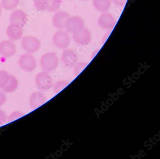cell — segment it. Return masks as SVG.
<instances>
[{
    "label": "cell",
    "mask_w": 160,
    "mask_h": 159,
    "mask_svg": "<svg viewBox=\"0 0 160 159\" xmlns=\"http://www.w3.org/2000/svg\"><path fill=\"white\" fill-rule=\"evenodd\" d=\"M23 49L28 53H33L39 51L41 47V42L33 36H25L21 40Z\"/></svg>",
    "instance_id": "obj_5"
},
{
    "label": "cell",
    "mask_w": 160,
    "mask_h": 159,
    "mask_svg": "<svg viewBox=\"0 0 160 159\" xmlns=\"http://www.w3.org/2000/svg\"><path fill=\"white\" fill-rule=\"evenodd\" d=\"M20 0H2L1 5L5 10H12L17 7Z\"/></svg>",
    "instance_id": "obj_18"
},
{
    "label": "cell",
    "mask_w": 160,
    "mask_h": 159,
    "mask_svg": "<svg viewBox=\"0 0 160 159\" xmlns=\"http://www.w3.org/2000/svg\"><path fill=\"white\" fill-rule=\"evenodd\" d=\"M6 32L9 38L11 41H17L22 38L24 29L18 25L11 24L8 27Z\"/></svg>",
    "instance_id": "obj_14"
},
{
    "label": "cell",
    "mask_w": 160,
    "mask_h": 159,
    "mask_svg": "<svg viewBox=\"0 0 160 159\" xmlns=\"http://www.w3.org/2000/svg\"><path fill=\"white\" fill-rule=\"evenodd\" d=\"M18 64L21 69L25 72H33L36 68V60L34 57L29 53L21 55L19 59Z\"/></svg>",
    "instance_id": "obj_4"
},
{
    "label": "cell",
    "mask_w": 160,
    "mask_h": 159,
    "mask_svg": "<svg viewBox=\"0 0 160 159\" xmlns=\"http://www.w3.org/2000/svg\"><path fill=\"white\" fill-rule=\"evenodd\" d=\"M53 42L57 48L65 49L68 48L70 43V37L67 31L59 30L53 35Z\"/></svg>",
    "instance_id": "obj_6"
},
{
    "label": "cell",
    "mask_w": 160,
    "mask_h": 159,
    "mask_svg": "<svg viewBox=\"0 0 160 159\" xmlns=\"http://www.w3.org/2000/svg\"><path fill=\"white\" fill-rule=\"evenodd\" d=\"M112 31V30H107L106 31V32L104 34V35L102 37V41H101V44H102V45L105 43V42L107 41L108 37L110 35Z\"/></svg>",
    "instance_id": "obj_27"
},
{
    "label": "cell",
    "mask_w": 160,
    "mask_h": 159,
    "mask_svg": "<svg viewBox=\"0 0 160 159\" xmlns=\"http://www.w3.org/2000/svg\"><path fill=\"white\" fill-rule=\"evenodd\" d=\"M114 5L118 7H124L128 0H111Z\"/></svg>",
    "instance_id": "obj_24"
},
{
    "label": "cell",
    "mask_w": 160,
    "mask_h": 159,
    "mask_svg": "<svg viewBox=\"0 0 160 159\" xmlns=\"http://www.w3.org/2000/svg\"><path fill=\"white\" fill-rule=\"evenodd\" d=\"M88 63L86 62H78L74 67V74L76 77L79 76L82 71L87 67Z\"/></svg>",
    "instance_id": "obj_21"
},
{
    "label": "cell",
    "mask_w": 160,
    "mask_h": 159,
    "mask_svg": "<svg viewBox=\"0 0 160 159\" xmlns=\"http://www.w3.org/2000/svg\"><path fill=\"white\" fill-rule=\"evenodd\" d=\"M69 17V15L66 12H57L52 18V23L54 27L59 29L65 28L66 22Z\"/></svg>",
    "instance_id": "obj_12"
},
{
    "label": "cell",
    "mask_w": 160,
    "mask_h": 159,
    "mask_svg": "<svg viewBox=\"0 0 160 159\" xmlns=\"http://www.w3.org/2000/svg\"><path fill=\"white\" fill-rule=\"evenodd\" d=\"M85 27L84 20L78 16L70 17L66 22L65 28L68 33H76Z\"/></svg>",
    "instance_id": "obj_3"
},
{
    "label": "cell",
    "mask_w": 160,
    "mask_h": 159,
    "mask_svg": "<svg viewBox=\"0 0 160 159\" xmlns=\"http://www.w3.org/2000/svg\"><path fill=\"white\" fill-rule=\"evenodd\" d=\"M7 118L8 117L6 116L5 112L0 109V126L5 124V122L7 121Z\"/></svg>",
    "instance_id": "obj_25"
},
{
    "label": "cell",
    "mask_w": 160,
    "mask_h": 159,
    "mask_svg": "<svg viewBox=\"0 0 160 159\" xmlns=\"http://www.w3.org/2000/svg\"><path fill=\"white\" fill-rule=\"evenodd\" d=\"M18 79L15 76L10 75L8 81L2 90L4 92L11 93L15 92L18 87Z\"/></svg>",
    "instance_id": "obj_16"
},
{
    "label": "cell",
    "mask_w": 160,
    "mask_h": 159,
    "mask_svg": "<svg viewBox=\"0 0 160 159\" xmlns=\"http://www.w3.org/2000/svg\"><path fill=\"white\" fill-rule=\"evenodd\" d=\"M9 74L4 70H0V90H2L6 85L10 77Z\"/></svg>",
    "instance_id": "obj_20"
},
{
    "label": "cell",
    "mask_w": 160,
    "mask_h": 159,
    "mask_svg": "<svg viewBox=\"0 0 160 159\" xmlns=\"http://www.w3.org/2000/svg\"><path fill=\"white\" fill-rule=\"evenodd\" d=\"M99 51H100V49H96V50H95L94 51L92 52L91 55V59L93 60L94 58L96 55H97V53L99 52Z\"/></svg>",
    "instance_id": "obj_28"
},
{
    "label": "cell",
    "mask_w": 160,
    "mask_h": 159,
    "mask_svg": "<svg viewBox=\"0 0 160 159\" xmlns=\"http://www.w3.org/2000/svg\"><path fill=\"white\" fill-rule=\"evenodd\" d=\"M46 98L42 92H35L31 94L29 98V105L33 110L36 109L46 102Z\"/></svg>",
    "instance_id": "obj_11"
},
{
    "label": "cell",
    "mask_w": 160,
    "mask_h": 159,
    "mask_svg": "<svg viewBox=\"0 0 160 159\" xmlns=\"http://www.w3.org/2000/svg\"><path fill=\"white\" fill-rule=\"evenodd\" d=\"M34 5L38 11H44L46 10L47 0H33Z\"/></svg>",
    "instance_id": "obj_23"
},
{
    "label": "cell",
    "mask_w": 160,
    "mask_h": 159,
    "mask_svg": "<svg viewBox=\"0 0 160 159\" xmlns=\"http://www.w3.org/2000/svg\"><path fill=\"white\" fill-rule=\"evenodd\" d=\"M69 83L68 81L66 80H60L56 82L52 86L54 93L57 94L60 92L69 84Z\"/></svg>",
    "instance_id": "obj_19"
},
{
    "label": "cell",
    "mask_w": 160,
    "mask_h": 159,
    "mask_svg": "<svg viewBox=\"0 0 160 159\" xmlns=\"http://www.w3.org/2000/svg\"><path fill=\"white\" fill-rule=\"evenodd\" d=\"M35 83L38 90L40 92L49 91L53 85V80L48 72H40L36 76Z\"/></svg>",
    "instance_id": "obj_2"
},
{
    "label": "cell",
    "mask_w": 160,
    "mask_h": 159,
    "mask_svg": "<svg viewBox=\"0 0 160 159\" xmlns=\"http://www.w3.org/2000/svg\"><path fill=\"white\" fill-rule=\"evenodd\" d=\"M6 96L5 92L0 91V107L2 106L6 102Z\"/></svg>",
    "instance_id": "obj_26"
},
{
    "label": "cell",
    "mask_w": 160,
    "mask_h": 159,
    "mask_svg": "<svg viewBox=\"0 0 160 159\" xmlns=\"http://www.w3.org/2000/svg\"><path fill=\"white\" fill-rule=\"evenodd\" d=\"M114 17L108 12H102L98 19L99 26L103 30H112L116 25Z\"/></svg>",
    "instance_id": "obj_9"
},
{
    "label": "cell",
    "mask_w": 160,
    "mask_h": 159,
    "mask_svg": "<svg viewBox=\"0 0 160 159\" xmlns=\"http://www.w3.org/2000/svg\"><path fill=\"white\" fill-rule=\"evenodd\" d=\"M2 12V5L0 4V17L1 16Z\"/></svg>",
    "instance_id": "obj_29"
},
{
    "label": "cell",
    "mask_w": 160,
    "mask_h": 159,
    "mask_svg": "<svg viewBox=\"0 0 160 159\" xmlns=\"http://www.w3.org/2000/svg\"><path fill=\"white\" fill-rule=\"evenodd\" d=\"M16 46L11 41H5L0 42V54L5 57H11L16 53Z\"/></svg>",
    "instance_id": "obj_13"
},
{
    "label": "cell",
    "mask_w": 160,
    "mask_h": 159,
    "mask_svg": "<svg viewBox=\"0 0 160 159\" xmlns=\"http://www.w3.org/2000/svg\"><path fill=\"white\" fill-rule=\"evenodd\" d=\"M10 22L11 24H16L23 28L27 24V15L22 10H15L12 12Z\"/></svg>",
    "instance_id": "obj_10"
},
{
    "label": "cell",
    "mask_w": 160,
    "mask_h": 159,
    "mask_svg": "<svg viewBox=\"0 0 160 159\" xmlns=\"http://www.w3.org/2000/svg\"><path fill=\"white\" fill-rule=\"evenodd\" d=\"M72 37L76 43L82 46L89 45L92 40L91 31L85 27L78 32L73 34Z\"/></svg>",
    "instance_id": "obj_8"
},
{
    "label": "cell",
    "mask_w": 160,
    "mask_h": 159,
    "mask_svg": "<svg viewBox=\"0 0 160 159\" xmlns=\"http://www.w3.org/2000/svg\"><path fill=\"white\" fill-rule=\"evenodd\" d=\"M93 6L94 8L100 12H108L112 5L111 0H93Z\"/></svg>",
    "instance_id": "obj_15"
},
{
    "label": "cell",
    "mask_w": 160,
    "mask_h": 159,
    "mask_svg": "<svg viewBox=\"0 0 160 159\" xmlns=\"http://www.w3.org/2000/svg\"><path fill=\"white\" fill-rule=\"evenodd\" d=\"M62 0H47L46 10L53 12L59 9L61 5Z\"/></svg>",
    "instance_id": "obj_17"
},
{
    "label": "cell",
    "mask_w": 160,
    "mask_h": 159,
    "mask_svg": "<svg viewBox=\"0 0 160 159\" xmlns=\"http://www.w3.org/2000/svg\"><path fill=\"white\" fill-rule=\"evenodd\" d=\"M40 65L44 71L49 72L54 71L59 65V59L55 52L45 53L41 57Z\"/></svg>",
    "instance_id": "obj_1"
},
{
    "label": "cell",
    "mask_w": 160,
    "mask_h": 159,
    "mask_svg": "<svg viewBox=\"0 0 160 159\" xmlns=\"http://www.w3.org/2000/svg\"><path fill=\"white\" fill-rule=\"evenodd\" d=\"M82 1H88V0H82Z\"/></svg>",
    "instance_id": "obj_30"
},
{
    "label": "cell",
    "mask_w": 160,
    "mask_h": 159,
    "mask_svg": "<svg viewBox=\"0 0 160 159\" xmlns=\"http://www.w3.org/2000/svg\"><path fill=\"white\" fill-rule=\"evenodd\" d=\"M25 116L24 112L20 111H16L12 112L7 118V122L8 123L15 121V120L18 119Z\"/></svg>",
    "instance_id": "obj_22"
},
{
    "label": "cell",
    "mask_w": 160,
    "mask_h": 159,
    "mask_svg": "<svg viewBox=\"0 0 160 159\" xmlns=\"http://www.w3.org/2000/svg\"><path fill=\"white\" fill-rule=\"evenodd\" d=\"M77 53L72 49H65L61 56V61L64 67L68 68L74 67L78 62Z\"/></svg>",
    "instance_id": "obj_7"
}]
</instances>
